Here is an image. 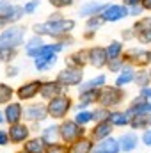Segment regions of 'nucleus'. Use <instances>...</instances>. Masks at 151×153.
<instances>
[{
    "label": "nucleus",
    "mask_w": 151,
    "mask_h": 153,
    "mask_svg": "<svg viewBox=\"0 0 151 153\" xmlns=\"http://www.w3.org/2000/svg\"><path fill=\"white\" fill-rule=\"evenodd\" d=\"M32 29L38 36H50L53 39H64L75 29V20H71V18H50L43 23H36Z\"/></svg>",
    "instance_id": "1"
},
{
    "label": "nucleus",
    "mask_w": 151,
    "mask_h": 153,
    "mask_svg": "<svg viewBox=\"0 0 151 153\" xmlns=\"http://www.w3.org/2000/svg\"><path fill=\"white\" fill-rule=\"evenodd\" d=\"M25 38V27L21 25H11L5 27V30H2L0 34V48H18Z\"/></svg>",
    "instance_id": "2"
},
{
    "label": "nucleus",
    "mask_w": 151,
    "mask_h": 153,
    "mask_svg": "<svg viewBox=\"0 0 151 153\" xmlns=\"http://www.w3.org/2000/svg\"><path fill=\"white\" fill-rule=\"evenodd\" d=\"M123 98H124V93H123V89L121 87H107V85H103L101 89H98V103H100V107H103V109H110V107H115V105H119L121 102H123Z\"/></svg>",
    "instance_id": "3"
},
{
    "label": "nucleus",
    "mask_w": 151,
    "mask_h": 153,
    "mask_svg": "<svg viewBox=\"0 0 151 153\" xmlns=\"http://www.w3.org/2000/svg\"><path fill=\"white\" fill-rule=\"evenodd\" d=\"M123 59L130 66L144 68V66H148L151 62V52L146 50V48H141V46H132V48H128L123 53Z\"/></svg>",
    "instance_id": "4"
},
{
    "label": "nucleus",
    "mask_w": 151,
    "mask_h": 153,
    "mask_svg": "<svg viewBox=\"0 0 151 153\" xmlns=\"http://www.w3.org/2000/svg\"><path fill=\"white\" fill-rule=\"evenodd\" d=\"M46 109H48V116H50V117H53V119H62L64 116L70 112V109H71V98L61 94V96L50 100L48 105H46Z\"/></svg>",
    "instance_id": "5"
},
{
    "label": "nucleus",
    "mask_w": 151,
    "mask_h": 153,
    "mask_svg": "<svg viewBox=\"0 0 151 153\" xmlns=\"http://www.w3.org/2000/svg\"><path fill=\"white\" fill-rule=\"evenodd\" d=\"M82 78H84L82 68L68 66V68H64L62 71H59V75H57L55 80H57L62 87H73V85H80V84H82Z\"/></svg>",
    "instance_id": "6"
},
{
    "label": "nucleus",
    "mask_w": 151,
    "mask_h": 153,
    "mask_svg": "<svg viewBox=\"0 0 151 153\" xmlns=\"http://www.w3.org/2000/svg\"><path fill=\"white\" fill-rule=\"evenodd\" d=\"M59 132H61V139L64 143H76L78 139L84 137V128L75 121H64L59 126Z\"/></svg>",
    "instance_id": "7"
},
{
    "label": "nucleus",
    "mask_w": 151,
    "mask_h": 153,
    "mask_svg": "<svg viewBox=\"0 0 151 153\" xmlns=\"http://www.w3.org/2000/svg\"><path fill=\"white\" fill-rule=\"evenodd\" d=\"M23 14H25V11H23L21 5H14V4L11 5V4H7L2 9V13H0V27H11V25H14Z\"/></svg>",
    "instance_id": "8"
},
{
    "label": "nucleus",
    "mask_w": 151,
    "mask_h": 153,
    "mask_svg": "<svg viewBox=\"0 0 151 153\" xmlns=\"http://www.w3.org/2000/svg\"><path fill=\"white\" fill-rule=\"evenodd\" d=\"M101 16H103L105 22H119V20L130 16V9L123 4H107Z\"/></svg>",
    "instance_id": "9"
},
{
    "label": "nucleus",
    "mask_w": 151,
    "mask_h": 153,
    "mask_svg": "<svg viewBox=\"0 0 151 153\" xmlns=\"http://www.w3.org/2000/svg\"><path fill=\"white\" fill-rule=\"evenodd\" d=\"M64 48V43H61V41H55V43H50V45H41L38 48H34V50H30V52H27V55L29 57H32V59H41V57H50V55H57L61 50Z\"/></svg>",
    "instance_id": "10"
},
{
    "label": "nucleus",
    "mask_w": 151,
    "mask_h": 153,
    "mask_svg": "<svg viewBox=\"0 0 151 153\" xmlns=\"http://www.w3.org/2000/svg\"><path fill=\"white\" fill-rule=\"evenodd\" d=\"M41 85H43L41 80H30V82L20 85L18 91H16V94H18V98L21 102L23 100H32V98H36L39 93H41Z\"/></svg>",
    "instance_id": "11"
},
{
    "label": "nucleus",
    "mask_w": 151,
    "mask_h": 153,
    "mask_svg": "<svg viewBox=\"0 0 151 153\" xmlns=\"http://www.w3.org/2000/svg\"><path fill=\"white\" fill-rule=\"evenodd\" d=\"M23 117L27 121H32V123H39L43 119L48 117V109L44 105H39V103H34V105H29L25 107L23 111Z\"/></svg>",
    "instance_id": "12"
},
{
    "label": "nucleus",
    "mask_w": 151,
    "mask_h": 153,
    "mask_svg": "<svg viewBox=\"0 0 151 153\" xmlns=\"http://www.w3.org/2000/svg\"><path fill=\"white\" fill-rule=\"evenodd\" d=\"M89 64L94 68H103L109 64V57H107V50L103 46H93L89 48Z\"/></svg>",
    "instance_id": "13"
},
{
    "label": "nucleus",
    "mask_w": 151,
    "mask_h": 153,
    "mask_svg": "<svg viewBox=\"0 0 151 153\" xmlns=\"http://www.w3.org/2000/svg\"><path fill=\"white\" fill-rule=\"evenodd\" d=\"M62 85L57 82V80H48V82H43V85H41V96L44 98V100H53V98H57V96H61L62 94Z\"/></svg>",
    "instance_id": "14"
},
{
    "label": "nucleus",
    "mask_w": 151,
    "mask_h": 153,
    "mask_svg": "<svg viewBox=\"0 0 151 153\" xmlns=\"http://www.w3.org/2000/svg\"><path fill=\"white\" fill-rule=\"evenodd\" d=\"M29 126L27 125H23V123H18V125H11V128H9V139H11V143H14V144H20V143H25V139L29 137Z\"/></svg>",
    "instance_id": "15"
},
{
    "label": "nucleus",
    "mask_w": 151,
    "mask_h": 153,
    "mask_svg": "<svg viewBox=\"0 0 151 153\" xmlns=\"http://www.w3.org/2000/svg\"><path fill=\"white\" fill-rule=\"evenodd\" d=\"M4 114H5V121L9 125H18L21 121V117H23V107H21V103H16V102L7 103Z\"/></svg>",
    "instance_id": "16"
},
{
    "label": "nucleus",
    "mask_w": 151,
    "mask_h": 153,
    "mask_svg": "<svg viewBox=\"0 0 151 153\" xmlns=\"http://www.w3.org/2000/svg\"><path fill=\"white\" fill-rule=\"evenodd\" d=\"M105 7H107V4H103V2H96V0L85 2V4L80 7V16H87V18L98 16V14H101V13L105 11Z\"/></svg>",
    "instance_id": "17"
},
{
    "label": "nucleus",
    "mask_w": 151,
    "mask_h": 153,
    "mask_svg": "<svg viewBox=\"0 0 151 153\" xmlns=\"http://www.w3.org/2000/svg\"><path fill=\"white\" fill-rule=\"evenodd\" d=\"M94 153H119L121 152V144L119 141H115L112 137H107L103 141H100L96 146H94Z\"/></svg>",
    "instance_id": "18"
},
{
    "label": "nucleus",
    "mask_w": 151,
    "mask_h": 153,
    "mask_svg": "<svg viewBox=\"0 0 151 153\" xmlns=\"http://www.w3.org/2000/svg\"><path fill=\"white\" fill-rule=\"evenodd\" d=\"M87 62H89V50H76L73 53H70L66 59V64L75 66V68H84Z\"/></svg>",
    "instance_id": "19"
},
{
    "label": "nucleus",
    "mask_w": 151,
    "mask_h": 153,
    "mask_svg": "<svg viewBox=\"0 0 151 153\" xmlns=\"http://www.w3.org/2000/svg\"><path fill=\"white\" fill-rule=\"evenodd\" d=\"M112 126H114V125L110 123V121H109V119L96 123V126L93 128V139H96V141H103V139L110 137Z\"/></svg>",
    "instance_id": "20"
},
{
    "label": "nucleus",
    "mask_w": 151,
    "mask_h": 153,
    "mask_svg": "<svg viewBox=\"0 0 151 153\" xmlns=\"http://www.w3.org/2000/svg\"><path fill=\"white\" fill-rule=\"evenodd\" d=\"M105 82H107V76L105 75L93 76L91 80H87V82H84L80 85V94L82 93H89V91H98V89H101L105 85Z\"/></svg>",
    "instance_id": "21"
},
{
    "label": "nucleus",
    "mask_w": 151,
    "mask_h": 153,
    "mask_svg": "<svg viewBox=\"0 0 151 153\" xmlns=\"http://www.w3.org/2000/svg\"><path fill=\"white\" fill-rule=\"evenodd\" d=\"M135 73H137V71L133 70V66L124 64V68L119 71V75H117V78H115V85H117V87H123V85L133 82V80H135Z\"/></svg>",
    "instance_id": "22"
},
{
    "label": "nucleus",
    "mask_w": 151,
    "mask_h": 153,
    "mask_svg": "<svg viewBox=\"0 0 151 153\" xmlns=\"http://www.w3.org/2000/svg\"><path fill=\"white\" fill-rule=\"evenodd\" d=\"M137 143H139V139H137V135H135L133 132H126V134H123V135L119 137L121 150H123L124 153L133 152V150L137 148Z\"/></svg>",
    "instance_id": "23"
},
{
    "label": "nucleus",
    "mask_w": 151,
    "mask_h": 153,
    "mask_svg": "<svg viewBox=\"0 0 151 153\" xmlns=\"http://www.w3.org/2000/svg\"><path fill=\"white\" fill-rule=\"evenodd\" d=\"M93 150H94L93 148V143L89 139H85V137L78 139L76 143H73L70 146V153H91Z\"/></svg>",
    "instance_id": "24"
},
{
    "label": "nucleus",
    "mask_w": 151,
    "mask_h": 153,
    "mask_svg": "<svg viewBox=\"0 0 151 153\" xmlns=\"http://www.w3.org/2000/svg\"><path fill=\"white\" fill-rule=\"evenodd\" d=\"M57 64V55H50V57H41L34 59V68L39 71H48L50 68H53Z\"/></svg>",
    "instance_id": "25"
},
{
    "label": "nucleus",
    "mask_w": 151,
    "mask_h": 153,
    "mask_svg": "<svg viewBox=\"0 0 151 153\" xmlns=\"http://www.w3.org/2000/svg\"><path fill=\"white\" fill-rule=\"evenodd\" d=\"M46 146H48V144H46L43 139H39L38 137V139H30V141H27L23 150H25L27 153H44L46 152Z\"/></svg>",
    "instance_id": "26"
},
{
    "label": "nucleus",
    "mask_w": 151,
    "mask_h": 153,
    "mask_svg": "<svg viewBox=\"0 0 151 153\" xmlns=\"http://www.w3.org/2000/svg\"><path fill=\"white\" fill-rule=\"evenodd\" d=\"M130 116L128 112H119V111H115V112H110L109 114V121L112 123L114 126H126V125H130Z\"/></svg>",
    "instance_id": "27"
},
{
    "label": "nucleus",
    "mask_w": 151,
    "mask_h": 153,
    "mask_svg": "<svg viewBox=\"0 0 151 153\" xmlns=\"http://www.w3.org/2000/svg\"><path fill=\"white\" fill-rule=\"evenodd\" d=\"M132 119H130V125L133 126V128H141V130H144V128H148L151 125V116L150 114H135V116H130Z\"/></svg>",
    "instance_id": "28"
},
{
    "label": "nucleus",
    "mask_w": 151,
    "mask_h": 153,
    "mask_svg": "<svg viewBox=\"0 0 151 153\" xmlns=\"http://www.w3.org/2000/svg\"><path fill=\"white\" fill-rule=\"evenodd\" d=\"M107 57H109V61H114V59H121L123 57V43H119V41H112L107 48Z\"/></svg>",
    "instance_id": "29"
},
{
    "label": "nucleus",
    "mask_w": 151,
    "mask_h": 153,
    "mask_svg": "<svg viewBox=\"0 0 151 153\" xmlns=\"http://www.w3.org/2000/svg\"><path fill=\"white\" fill-rule=\"evenodd\" d=\"M59 135H61L59 126H48V128H44L41 139H43L46 144H53V143H57V137H59Z\"/></svg>",
    "instance_id": "30"
},
{
    "label": "nucleus",
    "mask_w": 151,
    "mask_h": 153,
    "mask_svg": "<svg viewBox=\"0 0 151 153\" xmlns=\"http://www.w3.org/2000/svg\"><path fill=\"white\" fill-rule=\"evenodd\" d=\"M73 121H75V123H78L80 126H85L87 123L94 121V112H91V111H78Z\"/></svg>",
    "instance_id": "31"
},
{
    "label": "nucleus",
    "mask_w": 151,
    "mask_h": 153,
    "mask_svg": "<svg viewBox=\"0 0 151 153\" xmlns=\"http://www.w3.org/2000/svg\"><path fill=\"white\" fill-rule=\"evenodd\" d=\"M13 94H14L13 87H11V85H7V84H4V82H0V105L9 103V102H11V98H13Z\"/></svg>",
    "instance_id": "32"
},
{
    "label": "nucleus",
    "mask_w": 151,
    "mask_h": 153,
    "mask_svg": "<svg viewBox=\"0 0 151 153\" xmlns=\"http://www.w3.org/2000/svg\"><path fill=\"white\" fill-rule=\"evenodd\" d=\"M103 23H105V20H103L101 14H98V16H91V18H87V22H85V29L96 32V29H100Z\"/></svg>",
    "instance_id": "33"
},
{
    "label": "nucleus",
    "mask_w": 151,
    "mask_h": 153,
    "mask_svg": "<svg viewBox=\"0 0 151 153\" xmlns=\"http://www.w3.org/2000/svg\"><path fill=\"white\" fill-rule=\"evenodd\" d=\"M151 82V76H150V71H144V70H139L137 73H135V84L141 87V89H144V87H148V84Z\"/></svg>",
    "instance_id": "34"
},
{
    "label": "nucleus",
    "mask_w": 151,
    "mask_h": 153,
    "mask_svg": "<svg viewBox=\"0 0 151 153\" xmlns=\"http://www.w3.org/2000/svg\"><path fill=\"white\" fill-rule=\"evenodd\" d=\"M132 29H133V30H148V29H151V16H142V18H139V20L133 23Z\"/></svg>",
    "instance_id": "35"
},
{
    "label": "nucleus",
    "mask_w": 151,
    "mask_h": 153,
    "mask_svg": "<svg viewBox=\"0 0 151 153\" xmlns=\"http://www.w3.org/2000/svg\"><path fill=\"white\" fill-rule=\"evenodd\" d=\"M16 57L14 48H0V62H9Z\"/></svg>",
    "instance_id": "36"
},
{
    "label": "nucleus",
    "mask_w": 151,
    "mask_h": 153,
    "mask_svg": "<svg viewBox=\"0 0 151 153\" xmlns=\"http://www.w3.org/2000/svg\"><path fill=\"white\" fill-rule=\"evenodd\" d=\"M44 153H70V148H68L66 144L53 143V144H48V146H46V152Z\"/></svg>",
    "instance_id": "37"
},
{
    "label": "nucleus",
    "mask_w": 151,
    "mask_h": 153,
    "mask_svg": "<svg viewBox=\"0 0 151 153\" xmlns=\"http://www.w3.org/2000/svg\"><path fill=\"white\" fill-rule=\"evenodd\" d=\"M133 32H135V39H139V43H142V45L151 43V29H148V30H133Z\"/></svg>",
    "instance_id": "38"
},
{
    "label": "nucleus",
    "mask_w": 151,
    "mask_h": 153,
    "mask_svg": "<svg viewBox=\"0 0 151 153\" xmlns=\"http://www.w3.org/2000/svg\"><path fill=\"white\" fill-rule=\"evenodd\" d=\"M41 45H44L43 43V39H41V36H32V38L27 41V45H25V52H30V50H34V48H38V46H41Z\"/></svg>",
    "instance_id": "39"
},
{
    "label": "nucleus",
    "mask_w": 151,
    "mask_h": 153,
    "mask_svg": "<svg viewBox=\"0 0 151 153\" xmlns=\"http://www.w3.org/2000/svg\"><path fill=\"white\" fill-rule=\"evenodd\" d=\"M124 64H126V62H124V59L121 57V59H114V61H109V64H107V66H109V70H110V71H115V73H119V71L124 68Z\"/></svg>",
    "instance_id": "40"
},
{
    "label": "nucleus",
    "mask_w": 151,
    "mask_h": 153,
    "mask_svg": "<svg viewBox=\"0 0 151 153\" xmlns=\"http://www.w3.org/2000/svg\"><path fill=\"white\" fill-rule=\"evenodd\" d=\"M50 5H53L55 9H64V7H70L73 5V0H48Z\"/></svg>",
    "instance_id": "41"
},
{
    "label": "nucleus",
    "mask_w": 151,
    "mask_h": 153,
    "mask_svg": "<svg viewBox=\"0 0 151 153\" xmlns=\"http://www.w3.org/2000/svg\"><path fill=\"white\" fill-rule=\"evenodd\" d=\"M38 7H39V0H30V2H25L23 11H25V14H32Z\"/></svg>",
    "instance_id": "42"
},
{
    "label": "nucleus",
    "mask_w": 151,
    "mask_h": 153,
    "mask_svg": "<svg viewBox=\"0 0 151 153\" xmlns=\"http://www.w3.org/2000/svg\"><path fill=\"white\" fill-rule=\"evenodd\" d=\"M128 9H130V16H141L144 13L142 5H133V7H128Z\"/></svg>",
    "instance_id": "43"
},
{
    "label": "nucleus",
    "mask_w": 151,
    "mask_h": 153,
    "mask_svg": "<svg viewBox=\"0 0 151 153\" xmlns=\"http://www.w3.org/2000/svg\"><path fill=\"white\" fill-rule=\"evenodd\" d=\"M9 141H11V139H9V134L4 132V130H0V146H5Z\"/></svg>",
    "instance_id": "44"
},
{
    "label": "nucleus",
    "mask_w": 151,
    "mask_h": 153,
    "mask_svg": "<svg viewBox=\"0 0 151 153\" xmlns=\"http://www.w3.org/2000/svg\"><path fill=\"white\" fill-rule=\"evenodd\" d=\"M142 143H144L146 146H151V130H146V132L142 134Z\"/></svg>",
    "instance_id": "45"
},
{
    "label": "nucleus",
    "mask_w": 151,
    "mask_h": 153,
    "mask_svg": "<svg viewBox=\"0 0 151 153\" xmlns=\"http://www.w3.org/2000/svg\"><path fill=\"white\" fill-rule=\"evenodd\" d=\"M132 38H135L133 29H126V30H123V39H132Z\"/></svg>",
    "instance_id": "46"
},
{
    "label": "nucleus",
    "mask_w": 151,
    "mask_h": 153,
    "mask_svg": "<svg viewBox=\"0 0 151 153\" xmlns=\"http://www.w3.org/2000/svg\"><path fill=\"white\" fill-rule=\"evenodd\" d=\"M142 0H123V5L126 7H133V5H141Z\"/></svg>",
    "instance_id": "47"
},
{
    "label": "nucleus",
    "mask_w": 151,
    "mask_h": 153,
    "mask_svg": "<svg viewBox=\"0 0 151 153\" xmlns=\"http://www.w3.org/2000/svg\"><path fill=\"white\" fill-rule=\"evenodd\" d=\"M141 96L146 98V100H151V87H144V89H141Z\"/></svg>",
    "instance_id": "48"
},
{
    "label": "nucleus",
    "mask_w": 151,
    "mask_h": 153,
    "mask_svg": "<svg viewBox=\"0 0 151 153\" xmlns=\"http://www.w3.org/2000/svg\"><path fill=\"white\" fill-rule=\"evenodd\" d=\"M5 75H7V76H16V75H18V68H14V66H9V68L5 70Z\"/></svg>",
    "instance_id": "49"
},
{
    "label": "nucleus",
    "mask_w": 151,
    "mask_h": 153,
    "mask_svg": "<svg viewBox=\"0 0 151 153\" xmlns=\"http://www.w3.org/2000/svg\"><path fill=\"white\" fill-rule=\"evenodd\" d=\"M141 5L144 7V11H151V0H142Z\"/></svg>",
    "instance_id": "50"
},
{
    "label": "nucleus",
    "mask_w": 151,
    "mask_h": 153,
    "mask_svg": "<svg viewBox=\"0 0 151 153\" xmlns=\"http://www.w3.org/2000/svg\"><path fill=\"white\" fill-rule=\"evenodd\" d=\"M4 121H5V114H4V112H2V111H0V125H2V123H4Z\"/></svg>",
    "instance_id": "51"
},
{
    "label": "nucleus",
    "mask_w": 151,
    "mask_h": 153,
    "mask_svg": "<svg viewBox=\"0 0 151 153\" xmlns=\"http://www.w3.org/2000/svg\"><path fill=\"white\" fill-rule=\"evenodd\" d=\"M5 5H7V4H5V2H4V0H0V13H2V9H4V7H5Z\"/></svg>",
    "instance_id": "52"
},
{
    "label": "nucleus",
    "mask_w": 151,
    "mask_h": 153,
    "mask_svg": "<svg viewBox=\"0 0 151 153\" xmlns=\"http://www.w3.org/2000/svg\"><path fill=\"white\" fill-rule=\"evenodd\" d=\"M18 153H27V152H25V150H23V152H18Z\"/></svg>",
    "instance_id": "53"
},
{
    "label": "nucleus",
    "mask_w": 151,
    "mask_h": 153,
    "mask_svg": "<svg viewBox=\"0 0 151 153\" xmlns=\"http://www.w3.org/2000/svg\"><path fill=\"white\" fill-rule=\"evenodd\" d=\"M150 76H151V71H150Z\"/></svg>",
    "instance_id": "54"
}]
</instances>
